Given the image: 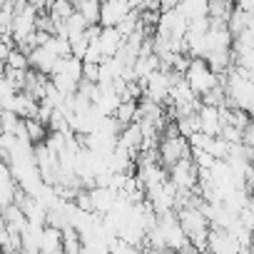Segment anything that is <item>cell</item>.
Segmentation results:
<instances>
[{
    "instance_id": "7a4b0ae2",
    "label": "cell",
    "mask_w": 254,
    "mask_h": 254,
    "mask_svg": "<svg viewBox=\"0 0 254 254\" xmlns=\"http://www.w3.org/2000/svg\"><path fill=\"white\" fill-rule=\"evenodd\" d=\"M160 165L170 172V167H175L180 160H192V147L185 137H160Z\"/></svg>"
},
{
    "instance_id": "3957f363",
    "label": "cell",
    "mask_w": 254,
    "mask_h": 254,
    "mask_svg": "<svg viewBox=\"0 0 254 254\" xmlns=\"http://www.w3.org/2000/svg\"><path fill=\"white\" fill-rule=\"evenodd\" d=\"M170 182L180 190V192H194L199 185V170L192 160H180L175 167H170Z\"/></svg>"
},
{
    "instance_id": "8992f818",
    "label": "cell",
    "mask_w": 254,
    "mask_h": 254,
    "mask_svg": "<svg viewBox=\"0 0 254 254\" xmlns=\"http://www.w3.org/2000/svg\"><path fill=\"white\" fill-rule=\"evenodd\" d=\"M117 147L127 150L132 157L140 155V150H142V127H140V122H132V125L122 127V132L117 137Z\"/></svg>"
},
{
    "instance_id": "277c9868",
    "label": "cell",
    "mask_w": 254,
    "mask_h": 254,
    "mask_svg": "<svg viewBox=\"0 0 254 254\" xmlns=\"http://www.w3.org/2000/svg\"><path fill=\"white\" fill-rule=\"evenodd\" d=\"M135 8H137V3H125V0L100 3V28H117Z\"/></svg>"
},
{
    "instance_id": "d6986e66",
    "label": "cell",
    "mask_w": 254,
    "mask_h": 254,
    "mask_svg": "<svg viewBox=\"0 0 254 254\" xmlns=\"http://www.w3.org/2000/svg\"><path fill=\"white\" fill-rule=\"evenodd\" d=\"M252 247H254V229H252Z\"/></svg>"
},
{
    "instance_id": "6da1fadb",
    "label": "cell",
    "mask_w": 254,
    "mask_h": 254,
    "mask_svg": "<svg viewBox=\"0 0 254 254\" xmlns=\"http://www.w3.org/2000/svg\"><path fill=\"white\" fill-rule=\"evenodd\" d=\"M185 80L197 97H204L209 90H214L222 82V77L207 65V60H192L187 72H185Z\"/></svg>"
},
{
    "instance_id": "4fadbf2b",
    "label": "cell",
    "mask_w": 254,
    "mask_h": 254,
    "mask_svg": "<svg viewBox=\"0 0 254 254\" xmlns=\"http://www.w3.org/2000/svg\"><path fill=\"white\" fill-rule=\"evenodd\" d=\"M25 122V130H28V137H30V145H40L48 140V127L40 122V120H23Z\"/></svg>"
},
{
    "instance_id": "ac0fdd59",
    "label": "cell",
    "mask_w": 254,
    "mask_h": 254,
    "mask_svg": "<svg viewBox=\"0 0 254 254\" xmlns=\"http://www.w3.org/2000/svg\"><path fill=\"white\" fill-rule=\"evenodd\" d=\"M152 254H175V252H170V249H165V252H152Z\"/></svg>"
},
{
    "instance_id": "7c38bea8",
    "label": "cell",
    "mask_w": 254,
    "mask_h": 254,
    "mask_svg": "<svg viewBox=\"0 0 254 254\" xmlns=\"http://www.w3.org/2000/svg\"><path fill=\"white\" fill-rule=\"evenodd\" d=\"M63 254H82V237L72 227L63 229Z\"/></svg>"
},
{
    "instance_id": "ffe728a7",
    "label": "cell",
    "mask_w": 254,
    "mask_h": 254,
    "mask_svg": "<svg viewBox=\"0 0 254 254\" xmlns=\"http://www.w3.org/2000/svg\"><path fill=\"white\" fill-rule=\"evenodd\" d=\"M202 254H212V252H209V249H207V252H202Z\"/></svg>"
},
{
    "instance_id": "5bb4252c",
    "label": "cell",
    "mask_w": 254,
    "mask_h": 254,
    "mask_svg": "<svg viewBox=\"0 0 254 254\" xmlns=\"http://www.w3.org/2000/svg\"><path fill=\"white\" fill-rule=\"evenodd\" d=\"M10 70H30V58L23 53V50H18V48H13L10 50V55H8V63H5Z\"/></svg>"
},
{
    "instance_id": "9a60e30c",
    "label": "cell",
    "mask_w": 254,
    "mask_h": 254,
    "mask_svg": "<svg viewBox=\"0 0 254 254\" xmlns=\"http://www.w3.org/2000/svg\"><path fill=\"white\" fill-rule=\"evenodd\" d=\"M107 249H110V254H142L137 247L122 242L120 237H112V239H110V244H107Z\"/></svg>"
},
{
    "instance_id": "9c48e42d",
    "label": "cell",
    "mask_w": 254,
    "mask_h": 254,
    "mask_svg": "<svg viewBox=\"0 0 254 254\" xmlns=\"http://www.w3.org/2000/svg\"><path fill=\"white\" fill-rule=\"evenodd\" d=\"M63 249V232L55 227H45L40 234V254H55Z\"/></svg>"
},
{
    "instance_id": "5b68a950",
    "label": "cell",
    "mask_w": 254,
    "mask_h": 254,
    "mask_svg": "<svg viewBox=\"0 0 254 254\" xmlns=\"http://www.w3.org/2000/svg\"><path fill=\"white\" fill-rule=\"evenodd\" d=\"M197 120H199V132H202V135H207V137H219V132H222V115H219L217 107L199 105Z\"/></svg>"
},
{
    "instance_id": "2e32d148",
    "label": "cell",
    "mask_w": 254,
    "mask_h": 254,
    "mask_svg": "<svg viewBox=\"0 0 254 254\" xmlns=\"http://www.w3.org/2000/svg\"><path fill=\"white\" fill-rule=\"evenodd\" d=\"M82 80H85V82H92V85H97V82H100V65L82 63Z\"/></svg>"
},
{
    "instance_id": "8fae6325",
    "label": "cell",
    "mask_w": 254,
    "mask_h": 254,
    "mask_svg": "<svg viewBox=\"0 0 254 254\" xmlns=\"http://www.w3.org/2000/svg\"><path fill=\"white\" fill-rule=\"evenodd\" d=\"M75 13L90 25H100V3L97 0H80V3H75Z\"/></svg>"
},
{
    "instance_id": "52a82bcc",
    "label": "cell",
    "mask_w": 254,
    "mask_h": 254,
    "mask_svg": "<svg viewBox=\"0 0 254 254\" xmlns=\"http://www.w3.org/2000/svg\"><path fill=\"white\" fill-rule=\"evenodd\" d=\"M60 60L48 50V48H35L33 53H30V67L35 70V72H40V75H45V77H50L53 72H55V65H58Z\"/></svg>"
},
{
    "instance_id": "ba28073f",
    "label": "cell",
    "mask_w": 254,
    "mask_h": 254,
    "mask_svg": "<svg viewBox=\"0 0 254 254\" xmlns=\"http://www.w3.org/2000/svg\"><path fill=\"white\" fill-rule=\"evenodd\" d=\"M122 43H125V38L117 33V28H102V33H100V50H102V60L115 58V55L120 53Z\"/></svg>"
},
{
    "instance_id": "e0dca14e",
    "label": "cell",
    "mask_w": 254,
    "mask_h": 254,
    "mask_svg": "<svg viewBox=\"0 0 254 254\" xmlns=\"http://www.w3.org/2000/svg\"><path fill=\"white\" fill-rule=\"evenodd\" d=\"M242 145L247 150H254V117L249 120V125L242 130Z\"/></svg>"
},
{
    "instance_id": "30bf717a",
    "label": "cell",
    "mask_w": 254,
    "mask_h": 254,
    "mask_svg": "<svg viewBox=\"0 0 254 254\" xmlns=\"http://www.w3.org/2000/svg\"><path fill=\"white\" fill-rule=\"evenodd\" d=\"M137 107H140V102H132V100H122L120 105H117V110H115V122L120 125V127H127V125H132V122H137Z\"/></svg>"
}]
</instances>
